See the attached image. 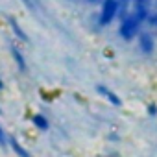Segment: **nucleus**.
Wrapping results in <instances>:
<instances>
[{"mask_svg":"<svg viewBox=\"0 0 157 157\" xmlns=\"http://www.w3.org/2000/svg\"><path fill=\"white\" fill-rule=\"evenodd\" d=\"M122 11V0H102L98 4V13H96V24L98 28H109Z\"/></svg>","mask_w":157,"mask_h":157,"instance_id":"1","label":"nucleus"},{"mask_svg":"<svg viewBox=\"0 0 157 157\" xmlns=\"http://www.w3.org/2000/svg\"><path fill=\"white\" fill-rule=\"evenodd\" d=\"M142 24L131 11L126 13L124 17L118 19V26H117V35L124 41V43H131L137 39V35L142 32Z\"/></svg>","mask_w":157,"mask_h":157,"instance_id":"2","label":"nucleus"},{"mask_svg":"<svg viewBox=\"0 0 157 157\" xmlns=\"http://www.w3.org/2000/svg\"><path fill=\"white\" fill-rule=\"evenodd\" d=\"M153 2L155 0H133L131 2V13L140 21V22H144L146 24V21H148V17H150V13L153 11Z\"/></svg>","mask_w":157,"mask_h":157,"instance_id":"3","label":"nucleus"},{"mask_svg":"<svg viewBox=\"0 0 157 157\" xmlns=\"http://www.w3.org/2000/svg\"><path fill=\"white\" fill-rule=\"evenodd\" d=\"M137 46L140 50V54L144 56H151L155 52V39H153V33L150 30H142L139 35H137Z\"/></svg>","mask_w":157,"mask_h":157,"instance_id":"4","label":"nucleus"},{"mask_svg":"<svg viewBox=\"0 0 157 157\" xmlns=\"http://www.w3.org/2000/svg\"><path fill=\"white\" fill-rule=\"evenodd\" d=\"M10 54H11V59L15 63V68L21 72V74H26L28 72V61H26V56L22 54V50L19 48V44H11L10 46Z\"/></svg>","mask_w":157,"mask_h":157,"instance_id":"5","label":"nucleus"},{"mask_svg":"<svg viewBox=\"0 0 157 157\" xmlns=\"http://www.w3.org/2000/svg\"><path fill=\"white\" fill-rule=\"evenodd\" d=\"M94 91H96L104 100H107L111 105H115V107H120V105H122V98H120L111 87H107V85H104V83H96Z\"/></svg>","mask_w":157,"mask_h":157,"instance_id":"6","label":"nucleus"},{"mask_svg":"<svg viewBox=\"0 0 157 157\" xmlns=\"http://www.w3.org/2000/svg\"><path fill=\"white\" fill-rule=\"evenodd\" d=\"M8 24H10V30H11L13 37H15L19 43H22V44H28V43H30V37H28L26 30L21 26V22H19L13 15H10V17H8Z\"/></svg>","mask_w":157,"mask_h":157,"instance_id":"7","label":"nucleus"},{"mask_svg":"<svg viewBox=\"0 0 157 157\" xmlns=\"http://www.w3.org/2000/svg\"><path fill=\"white\" fill-rule=\"evenodd\" d=\"M8 146L11 148V151L15 153V157H33L32 151H30L17 137H13V135H8Z\"/></svg>","mask_w":157,"mask_h":157,"instance_id":"8","label":"nucleus"},{"mask_svg":"<svg viewBox=\"0 0 157 157\" xmlns=\"http://www.w3.org/2000/svg\"><path fill=\"white\" fill-rule=\"evenodd\" d=\"M30 122L37 131H48L50 129V120L44 113H33L30 115Z\"/></svg>","mask_w":157,"mask_h":157,"instance_id":"9","label":"nucleus"},{"mask_svg":"<svg viewBox=\"0 0 157 157\" xmlns=\"http://www.w3.org/2000/svg\"><path fill=\"white\" fill-rule=\"evenodd\" d=\"M146 22H148V28H150V30H157V11H155V10L150 13V17H148Z\"/></svg>","mask_w":157,"mask_h":157,"instance_id":"10","label":"nucleus"},{"mask_svg":"<svg viewBox=\"0 0 157 157\" xmlns=\"http://www.w3.org/2000/svg\"><path fill=\"white\" fill-rule=\"evenodd\" d=\"M0 146H2V148L8 146V133H6V129L2 128V124H0Z\"/></svg>","mask_w":157,"mask_h":157,"instance_id":"11","label":"nucleus"},{"mask_svg":"<svg viewBox=\"0 0 157 157\" xmlns=\"http://www.w3.org/2000/svg\"><path fill=\"white\" fill-rule=\"evenodd\" d=\"M146 113H148V117H157V104H148Z\"/></svg>","mask_w":157,"mask_h":157,"instance_id":"12","label":"nucleus"},{"mask_svg":"<svg viewBox=\"0 0 157 157\" xmlns=\"http://www.w3.org/2000/svg\"><path fill=\"white\" fill-rule=\"evenodd\" d=\"M70 2H80V4H89V6H94V4H100L102 0H70Z\"/></svg>","mask_w":157,"mask_h":157,"instance_id":"13","label":"nucleus"},{"mask_svg":"<svg viewBox=\"0 0 157 157\" xmlns=\"http://www.w3.org/2000/svg\"><path fill=\"white\" fill-rule=\"evenodd\" d=\"M4 89H6V83H4V78L0 76V93H4Z\"/></svg>","mask_w":157,"mask_h":157,"instance_id":"14","label":"nucleus"},{"mask_svg":"<svg viewBox=\"0 0 157 157\" xmlns=\"http://www.w3.org/2000/svg\"><path fill=\"white\" fill-rule=\"evenodd\" d=\"M22 2L28 6V8H33V4H32V0H22Z\"/></svg>","mask_w":157,"mask_h":157,"instance_id":"15","label":"nucleus"},{"mask_svg":"<svg viewBox=\"0 0 157 157\" xmlns=\"http://www.w3.org/2000/svg\"><path fill=\"white\" fill-rule=\"evenodd\" d=\"M0 115H2V107H0Z\"/></svg>","mask_w":157,"mask_h":157,"instance_id":"16","label":"nucleus"}]
</instances>
